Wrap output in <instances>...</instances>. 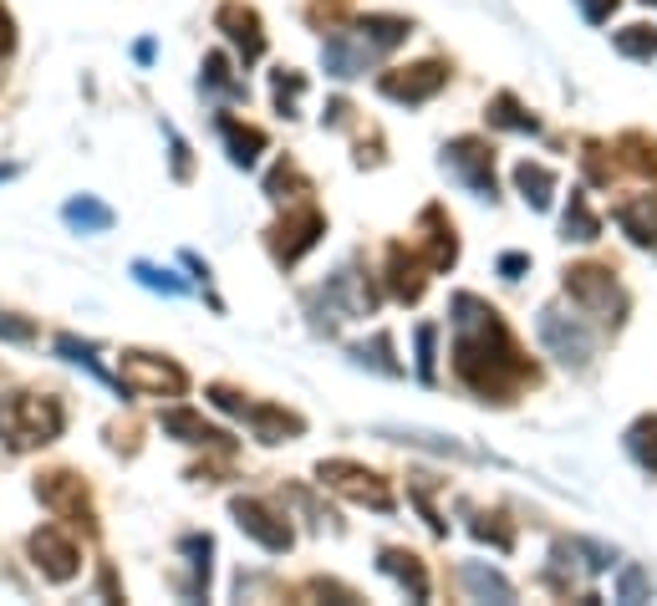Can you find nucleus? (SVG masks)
Returning a JSON list of instances; mask_svg holds the SVG:
<instances>
[{
	"label": "nucleus",
	"instance_id": "f257e3e1",
	"mask_svg": "<svg viewBox=\"0 0 657 606\" xmlns=\"http://www.w3.org/2000/svg\"><path fill=\"white\" fill-rule=\"evenodd\" d=\"M454 372L474 393L510 403L515 387L530 383V362L520 357L515 337L505 331L500 311L485 306L479 296H454Z\"/></svg>",
	"mask_w": 657,
	"mask_h": 606
},
{
	"label": "nucleus",
	"instance_id": "f03ea898",
	"mask_svg": "<svg viewBox=\"0 0 657 606\" xmlns=\"http://www.w3.org/2000/svg\"><path fill=\"white\" fill-rule=\"evenodd\" d=\"M66 428V413L56 397L46 393H6L0 397V444L27 454V448H41L62 438Z\"/></svg>",
	"mask_w": 657,
	"mask_h": 606
},
{
	"label": "nucleus",
	"instance_id": "7ed1b4c3",
	"mask_svg": "<svg viewBox=\"0 0 657 606\" xmlns=\"http://www.w3.org/2000/svg\"><path fill=\"white\" fill-rule=\"evenodd\" d=\"M540 342H545V352L555 357V362H565V368H586L592 362V327L581 317H571V311H561V306H545L536 321Z\"/></svg>",
	"mask_w": 657,
	"mask_h": 606
},
{
	"label": "nucleus",
	"instance_id": "20e7f679",
	"mask_svg": "<svg viewBox=\"0 0 657 606\" xmlns=\"http://www.w3.org/2000/svg\"><path fill=\"white\" fill-rule=\"evenodd\" d=\"M316 479H321L327 489H337V495L352 500V504L393 510V489H388V479H382L378 469H362V464H352V459H327L321 469H316Z\"/></svg>",
	"mask_w": 657,
	"mask_h": 606
},
{
	"label": "nucleus",
	"instance_id": "39448f33",
	"mask_svg": "<svg viewBox=\"0 0 657 606\" xmlns=\"http://www.w3.org/2000/svg\"><path fill=\"white\" fill-rule=\"evenodd\" d=\"M184 387H189L184 368H173L169 357L123 352V393H138V397H179Z\"/></svg>",
	"mask_w": 657,
	"mask_h": 606
},
{
	"label": "nucleus",
	"instance_id": "423d86ee",
	"mask_svg": "<svg viewBox=\"0 0 657 606\" xmlns=\"http://www.w3.org/2000/svg\"><path fill=\"white\" fill-rule=\"evenodd\" d=\"M565 296H571L581 311H596V317H606V321H622V311H627V301H622V290L606 265H571V270H565Z\"/></svg>",
	"mask_w": 657,
	"mask_h": 606
},
{
	"label": "nucleus",
	"instance_id": "0eeeda50",
	"mask_svg": "<svg viewBox=\"0 0 657 606\" xmlns=\"http://www.w3.org/2000/svg\"><path fill=\"white\" fill-rule=\"evenodd\" d=\"M36 500L46 504V510L56 514V520H66V525L93 530V500H87V485H82V479L72 475V469L41 475V479H36Z\"/></svg>",
	"mask_w": 657,
	"mask_h": 606
},
{
	"label": "nucleus",
	"instance_id": "6e6552de",
	"mask_svg": "<svg viewBox=\"0 0 657 606\" xmlns=\"http://www.w3.org/2000/svg\"><path fill=\"white\" fill-rule=\"evenodd\" d=\"M31 561H36V571L46 581H56V586L82 571V551H77V541H72L62 525H41L36 535H31Z\"/></svg>",
	"mask_w": 657,
	"mask_h": 606
},
{
	"label": "nucleus",
	"instance_id": "1a4fd4ad",
	"mask_svg": "<svg viewBox=\"0 0 657 606\" xmlns=\"http://www.w3.org/2000/svg\"><path fill=\"white\" fill-rule=\"evenodd\" d=\"M444 169L459 179L469 194L479 199H495V169H489V148L479 138H454L444 148Z\"/></svg>",
	"mask_w": 657,
	"mask_h": 606
},
{
	"label": "nucleus",
	"instance_id": "9d476101",
	"mask_svg": "<svg viewBox=\"0 0 657 606\" xmlns=\"http://www.w3.org/2000/svg\"><path fill=\"white\" fill-rule=\"evenodd\" d=\"M444 82H448V66L444 62H413V66H398V72H388L378 87L393 97V103L418 107V103H428V97L444 93Z\"/></svg>",
	"mask_w": 657,
	"mask_h": 606
},
{
	"label": "nucleus",
	"instance_id": "9b49d317",
	"mask_svg": "<svg viewBox=\"0 0 657 606\" xmlns=\"http://www.w3.org/2000/svg\"><path fill=\"white\" fill-rule=\"evenodd\" d=\"M378 46H372L362 31H331L327 36V46H321V66H327V77H337V82H352V77H362L372 62H378Z\"/></svg>",
	"mask_w": 657,
	"mask_h": 606
},
{
	"label": "nucleus",
	"instance_id": "f8f14e48",
	"mask_svg": "<svg viewBox=\"0 0 657 606\" xmlns=\"http://www.w3.org/2000/svg\"><path fill=\"white\" fill-rule=\"evenodd\" d=\"M271 235H276V240H271L276 261H280V265H296V261H301V255L316 245V240L327 235V220H321L316 210H290L286 220L271 230Z\"/></svg>",
	"mask_w": 657,
	"mask_h": 606
},
{
	"label": "nucleus",
	"instance_id": "ddd939ff",
	"mask_svg": "<svg viewBox=\"0 0 657 606\" xmlns=\"http://www.w3.org/2000/svg\"><path fill=\"white\" fill-rule=\"evenodd\" d=\"M235 510V525L251 535V541H261L265 551H290V525L280 520L271 504H261V500H235L230 504Z\"/></svg>",
	"mask_w": 657,
	"mask_h": 606
},
{
	"label": "nucleus",
	"instance_id": "4468645a",
	"mask_svg": "<svg viewBox=\"0 0 657 606\" xmlns=\"http://www.w3.org/2000/svg\"><path fill=\"white\" fill-rule=\"evenodd\" d=\"M214 21H220V31L240 46L245 62H261V56H265V31H261V15H255L251 6H220Z\"/></svg>",
	"mask_w": 657,
	"mask_h": 606
},
{
	"label": "nucleus",
	"instance_id": "2eb2a0df",
	"mask_svg": "<svg viewBox=\"0 0 657 606\" xmlns=\"http://www.w3.org/2000/svg\"><path fill=\"white\" fill-rule=\"evenodd\" d=\"M612 220L622 224V235H627L632 245H653L657 251V194L622 199L617 210H612Z\"/></svg>",
	"mask_w": 657,
	"mask_h": 606
},
{
	"label": "nucleus",
	"instance_id": "dca6fc26",
	"mask_svg": "<svg viewBox=\"0 0 657 606\" xmlns=\"http://www.w3.org/2000/svg\"><path fill=\"white\" fill-rule=\"evenodd\" d=\"M423 286H428V261L393 245V255H388V290H393L398 301H418Z\"/></svg>",
	"mask_w": 657,
	"mask_h": 606
},
{
	"label": "nucleus",
	"instance_id": "f3484780",
	"mask_svg": "<svg viewBox=\"0 0 657 606\" xmlns=\"http://www.w3.org/2000/svg\"><path fill=\"white\" fill-rule=\"evenodd\" d=\"M158 428L169 438H179V444H194V448H214V444H230V434L224 428H214V423H204L199 413H189V408H173V413H163L158 418Z\"/></svg>",
	"mask_w": 657,
	"mask_h": 606
},
{
	"label": "nucleus",
	"instance_id": "a211bd4d",
	"mask_svg": "<svg viewBox=\"0 0 657 606\" xmlns=\"http://www.w3.org/2000/svg\"><path fill=\"white\" fill-rule=\"evenodd\" d=\"M62 220L72 224L77 235H107V230H113V220H118V214L107 210L103 199H93V194H77V199H66V204H62Z\"/></svg>",
	"mask_w": 657,
	"mask_h": 606
},
{
	"label": "nucleus",
	"instance_id": "6ab92c4d",
	"mask_svg": "<svg viewBox=\"0 0 657 606\" xmlns=\"http://www.w3.org/2000/svg\"><path fill=\"white\" fill-rule=\"evenodd\" d=\"M423 230H428V270H448L459 261V240H454V224L444 220V210H423Z\"/></svg>",
	"mask_w": 657,
	"mask_h": 606
},
{
	"label": "nucleus",
	"instance_id": "aec40b11",
	"mask_svg": "<svg viewBox=\"0 0 657 606\" xmlns=\"http://www.w3.org/2000/svg\"><path fill=\"white\" fill-rule=\"evenodd\" d=\"M245 418H251V428H255V438L261 444H286V438H296L306 428L296 413H286V408H261V403H251L245 408Z\"/></svg>",
	"mask_w": 657,
	"mask_h": 606
},
{
	"label": "nucleus",
	"instance_id": "412c9836",
	"mask_svg": "<svg viewBox=\"0 0 657 606\" xmlns=\"http://www.w3.org/2000/svg\"><path fill=\"white\" fill-rule=\"evenodd\" d=\"M378 566L388 571V576H393L398 586L413 596V602H428V576H423V561H418V555H407V551H382Z\"/></svg>",
	"mask_w": 657,
	"mask_h": 606
},
{
	"label": "nucleus",
	"instance_id": "4be33fe9",
	"mask_svg": "<svg viewBox=\"0 0 657 606\" xmlns=\"http://www.w3.org/2000/svg\"><path fill=\"white\" fill-rule=\"evenodd\" d=\"M220 132H224V148H230V163H235V169H251V163L265 153V132L261 128H245V123H235V118H220Z\"/></svg>",
	"mask_w": 657,
	"mask_h": 606
},
{
	"label": "nucleus",
	"instance_id": "5701e85b",
	"mask_svg": "<svg viewBox=\"0 0 657 606\" xmlns=\"http://www.w3.org/2000/svg\"><path fill=\"white\" fill-rule=\"evenodd\" d=\"M459 581H464V592L474 596V602H515V586L500 576V571H489V566H479V561H469V566L459 571Z\"/></svg>",
	"mask_w": 657,
	"mask_h": 606
},
{
	"label": "nucleus",
	"instance_id": "b1692460",
	"mask_svg": "<svg viewBox=\"0 0 657 606\" xmlns=\"http://www.w3.org/2000/svg\"><path fill=\"white\" fill-rule=\"evenodd\" d=\"M515 189L526 194V204L530 210H551V194H555V173L545 169V163H520L515 169Z\"/></svg>",
	"mask_w": 657,
	"mask_h": 606
},
{
	"label": "nucleus",
	"instance_id": "393cba45",
	"mask_svg": "<svg viewBox=\"0 0 657 606\" xmlns=\"http://www.w3.org/2000/svg\"><path fill=\"white\" fill-rule=\"evenodd\" d=\"M347 357H352V362H362V368L388 372V378H398V372H403V362H393V337H388V331H378L372 342L347 347Z\"/></svg>",
	"mask_w": 657,
	"mask_h": 606
},
{
	"label": "nucleus",
	"instance_id": "a878e982",
	"mask_svg": "<svg viewBox=\"0 0 657 606\" xmlns=\"http://www.w3.org/2000/svg\"><path fill=\"white\" fill-rule=\"evenodd\" d=\"M382 438H398V444H418V448H434V454H454V459H474L464 444L444 434H428V428H382Z\"/></svg>",
	"mask_w": 657,
	"mask_h": 606
},
{
	"label": "nucleus",
	"instance_id": "bb28decb",
	"mask_svg": "<svg viewBox=\"0 0 657 606\" xmlns=\"http://www.w3.org/2000/svg\"><path fill=\"white\" fill-rule=\"evenodd\" d=\"M357 31H362V36H368L372 46H378V52H388V46L407 41V31H413V26H407L403 15H368V21H362Z\"/></svg>",
	"mask_w": 657,
	"mask_h": 606
},
{
	"label": "nucleus",
	"instance_id": "cd10ccee",
	"mask_svg": "<svg viewBox=\"0 0 657 606\" xmlns=\"http://www.w3.org/2000/svg\"><path fill=\"white\" fill-rule=\"evenodd\" d=\"M612 46H617L622 56H632V62H653L657 56V26H627L612 36Z\"/></svg>",
	"mask_w": 657,
	"mask_h": 606
},
{
	"label": "nucleus",
	"instance_id": "c85d7f7f",
	"mask_svg": "<svg viewBox=\"0 0 657 606\" xmlns=\"http://www.w3.org/2000/svg\"><path fill=\"white\" fill-rule=\"evenodd\" d=\"M627 448H632V459L643 464V469H653L657 475V418H637L627 428Z\"/></svg>",
	"mask_w": 657,
	"mask_h": 606
},
{
	"label": "nucleus",
	"instance_id": "c756f323",
	"mask_svg": "<svg viewBox=\"0 0 657 606\" xmlns=\"http://www.w3.org/2000/svg\"><path fill=\"white\" fill-rule=\"evenodd\" d=\"M489 123H495V128H510V132H540V123L530 118V113H520V103H515L510 93H500L489 103Z\"/></svg>",
	"mask_w": 657,
	"mask_h": 606
},
{
	"label": "nucleus",
	"instance_id": "7c9ffc66",
	"mask_svg": "<svg viewBox=\"0 0 657 606\" xmlns=\"http://www.w3.org/2000/svg\"><path fill=\"white\" fill-rule=\"evenodd\" d=\"M602 235V220L592 214L586 194H571V210H565V240H596Z\"/></svg>",
	"mask_w": 657,
	"mask_h": 606
},
{
	"label": "nucleus",
	"instance_id": "2f4dec72",
	"mask_svg": "<svg viewBox=\"0 0 657 606\" xmlns=\"http://www.w3.org/2000/svg\"><path fill=\"white\" fill-rule=\"evenodd\" d=\"M133 280L148 290H163V296H184L189 290L179 276H169V270H158V265H148V261H133Z\"/></svg>",
	"mask_w": 657,
	"mask_h": 606
},
{
	"label": "nucleus",
	"instance_id": "473e14b6",
	"mask_svg": "<svg viewBox=\"0 0 657 606\" xmlns=\"http://www.w3.org/2000/svg\"><path fill=\"white\" fill-rule=\"evenodd\" d=\"M617 602H653V576L643 566L617 571Z\"/></svg>",
	"mask_w": 657,
	"mask_h": 606
},
{
	"label": "nucleus",
	"instance_id": "72a5a7b5",
	"mask_svg": "<svg viewBox=\"0 0 657 606\" xmlns=\"http://www.w3.org/2000/svg\"><path fill=\"white\" fill-rule=\"evenodd\" d=\"M204 87H220V93H230V97H245V87L230 77V62H224L220 52L204 56Z\"/></svg>",
	"mask_w": 657,
	"mask_h": 606
},
{
	"label": "nucleus",
	"instance_id": "f704fd0d",
	"mask_svg": "<svg viewBox=\"0 0 657 606\" xmlns=\"http://www.w3.org/2000/svg\"><path fill=\"white\" fill-rule=\"evenodd\" d=\"M306 93V77L301 72H276V103H280V113H296V97Z\"/></svg>",
	"mask_w": 657,
	"mask_h": 606
},
{
	"label": "nucleus",
	"instance_id": "c9c22d12",
	"mask_svg": "<svg viewBox=\"0 0 657 606\" xmlns=\"http://www.w3.org/2000/svg\"><path fill=\"white\" fill-rule=\"evenodd\" d=\"M56 352H62V357H72V362H82V368H87V372H97V378H103V383H107V372L97 368V357H93V342H77V337H62V342H56Z\"/></svg>",
	"mask_w": 657,
	"mask_h": 606
},
{
	"label": "nucleus",
	"instance_id": "e433bc0d",
	"mask_svg": "<svg viewBox=\"0 0 657 606\" xmlns=\"http://www.w3.org/2000/svg\"><path fill=\"white\" fill-rule=\"evenodd\" d=\"M434 342H438V331L434 327H418V378H423V383H434V362H438V357H434Z\"/></svg>",
	"mask_w": 657,
	"mask_h": 606
},
{
	"label": "nucleus",
	"instance_id": "4c0bfd02",
	"mask_svg": "<svg viewBox=\"0 0 657 606\" xmlns=\"http://www.w3.org/2000/svg\"><path fill=\"white\" fill-rule=\"evenodd\" d=\"M474 535H479V541H495V545H500V551H510V545H515V535H510V530H505V525H495V520H489V514H479V520H474Z\"/></svg>",
	"mask_w": 657,
	"mask_h": 606
},
{
	"label": "nucleus",
	"instance_id": "58836bf2",
	"mask_svg": "<svg viewBox=\"0 0 657 606\" xmlns=\"http://www.w3.org/2000/svg\"><path fill=\"white\" fill-rule=\"evenodd\" d=\"M0 337H6V342H31L36 327H31V321H15L11 311H0Z\"/></svg>",
	"mask_w": 657,
	"mask_h": 606
},
{
	"label": "nucleus",
	"instance_id": "ea45409f",
	"mask_svg": "<svg viewBox=\"0 0 657 606\" xmlns=\"http://www.w3.org/2000/svg\"><path fill=\"white\" fill-rule=\"evenodd\" d=\"M581 15L592 21V26H602V21H612V11H617V0H576Z\"/></svg>",
	"mask_w": 657,
	"mask_h": 606
},
{
	"label": "nucleus",
	"instance_id": "a19ab883",
	"mask_svg": "<svg viewBox=\"0 0 657 606\" xmlns=\"http://www.w3.org/2000/svg\"><path fill=\"white\" fill-rule=\"evenodd\" d=\"M163 132H169V143H173V179H189V143L173 128H163Z\"/></svg>",
	"mask_w": 657,
	"mask_h": 606
},
{
	"label": "nucleus",
	"instance_id": "79ce46f5",
	"mask_svg": "<svg viewBox=\"0 0 657 606\" xmlns=\"http://www.w3.org/2000/svg\"><path fill=\"white\" fill-rule=\"evenodd\" d=\"M530 270V255H500V276L505 280H520Z\"/></svg>",
	"mask_w": 657,
	"mask_h": 606
},
{
	"label": "nucleus",
	"instance_id": "37998d69",
	"mask_svg": "<svg viewBox=\"0 0 657 606\" xmlns=\"http://www.w3.org/2000/svg\"><path fill=\"white\" fill-rule=\"evenodd\" d=\"M11 46H15V26H11V15L0 11V56H11Z\"/></svg>",
	"mask_w": 657,
	"mask_h": 606
},
{
	"label": "nucleus",
	"instance_id": "c03bdc74",
	"mask_svg": "<svg viewBox=\"0 0 657 606\" xmlns=\"http://www.w3.org/2000/svg\"><path fill=\"white\" fill-rule=\"evenodd\" d=\"M15 173H21L15 163H0V179H15Z\"/></svg>",
	"mask_w": 657,
	"mask_h": 606
},
{
	"label": "nucleus",
	"instance_id": "a18cd8bd",
	"mask_svg": "<svg viewBox=\"0 0 657 606\" xmlns=\"http://www.w3.org/2000/svg\"><path fill=\"white\" fill-rule=\"evenodd\" d=\"M647 6H653V0H647Z\"/></svg>",
	"mask_w": 657,
	"mask_h": 606
}]
</instances>
